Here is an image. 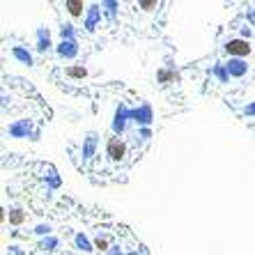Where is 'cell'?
I'll use <instances>...</instances> for the list:
<instances>
[{
    "mask_svg": "<svg viewBox=\"0 0 255 255\" xmlns=\"http://www.w3.org/2000/svg\"><path fill=\"white\" fill-rule=\"evenodd\" d=\"M106 152H108V156L111 159H115V161H120L122 156H125V152H127V147H125V142L120 140V138H108V145H106Z\"/></svg>",
    "mask_w": 255,
    "mask_h": 255,
    "instance_id": "cell-1",
    "label": "cell"
},
{
    "mask_svg": "<svg viewBox=\"0 0 255 255\" xmlns=\"http://www.w3.org/2000/svg\"><path fill=\"white\" fill-rule=\"evenodd\" d=\"M228 51H230V53H235V55H246V53H249V44L235 39V42L228 44Z\"/></svg>",
    "mask_w": 255,
    "mask_h": 255,
    "instance_id": "cell-2",
    "label": "cell"
},
{
    "mask_svg": "<svg viewBox=\"0 0 255 255\" xmlns=\"http://www.w3.org/2000/svg\"><path fill=\"white\" fill-rule=\"evenodd\" d=\"M67 9H69L74 16H78L81 9H83V2H78V0H69V2H67Z\"/></svg>",
    "mask_w": 255,
    "mask_h": 255,
    "instance_id": "cell-3",
    "label": "cell"
},
{
    "mask_svg": "<svg viewBox=\"0 0 255 255\" xmlns=\"http://www.w3.org/2000/svg\"><path fill=\"white\" fill-rule=\"evenodd\" d=\"M69 76H85V69H69Z\"/></svg>",
    "mask_w": 255,
    "mask_h": 255,
    "instance_id": "cell-4",
    "label": "cell"
},
{
    "mask_svg": "<svg viewBox=\"0 0 255 255\" xmlns=\"http://www.w3.org/2000/svg\"><path fill=\"white\" fill-rule=\"evenodd\" d=\"M140 7H142V9H152V7H154V2H152V0H145V2H140Z\"/></svg>",
    "mask_w": 255,
    "mask_h": 255,
    "instance_id": "cell-5",
    "label": "cell"
},
{
    "mask_svg": "<svg viewBox=\"0 0 255 255\" xmlns=\"http://www.w3.org/2000/svg\"><path fill=\"white\" fill-rule=\"evenodd\" d=\"M21 219H23L21 214H14V216H12V223H21Z\"/></svg>",
    "mask_w": 255,
    "mask_h": 255,
    "instance_id": "cell-6",
    "label": "cell"
}]
</instances>
